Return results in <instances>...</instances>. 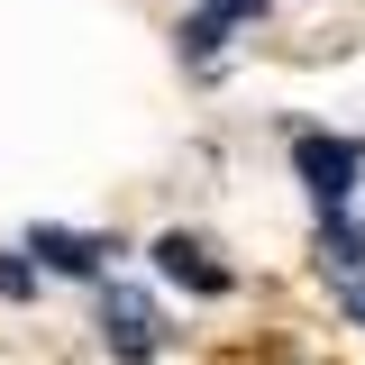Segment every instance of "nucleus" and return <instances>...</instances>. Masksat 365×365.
<instances>
[{
    "label": "nucleus",
    "mask_w": 365,
    "mask_h": 365,
    "mask_svg": "<svg viewBox=\"0 0 365 365\" xmlns=\"http://www.w3.org/2000/svg\"><path fill=\"white\" fill-rule=\"evenodd\" d=\"M319 265L329 274H365V228L347 210H319Z\"/></svg>",
    "instance_id": "39448f33"
},
{
    "label": "nucleus",
    "mask_w": 365,
    "mask_h": 365,
    "mask_svg": "<svg viewBox=\"0 0 365 365\" xmlns=\"http://www.w3.org/2000/svg\"><path fill=\"white\" fill-rule=\"evenodd\" d=\"M28 292H37V274L19 265V256H0V302H28Z\"/></svg>",
    "instance_id": "0eeeda50"
},
{
    "label": "nucleus",
    "mask_w": 365,
    "mask_h": 365,
    "mask_svg": "<svg viewBox=\"0 0 365 365\" xmlns=\"http://www.w3.org/2000/svg\"><path fill=\"white\" fill-rule=\"evenodd\" d=\"M101 338H110V356H119V365H155V347H165L155 302L128 292V283H110V292H101Z\"/></svg>",
    "instance_id": "f03ea898"
},
{
    "label": "nucleus",
    "mask_w": 365,
    "mask_h": 365,
    "mask_svg": "<svg viewBox=\"0 0 365 365\" xmlns=\"http://www.w3.org/2000/svg\"><path fill=\"white\" fill-rule=\"evenodd\" d=\"M28 256H46L55 274H101L119 247H110V237H91V228H55V220H37V228H28Z\"/></svg>",
    "instance_id": "20e7f679"
},
{
    "label": "nucleus",
    "mask_w": 365,
    "mask_h": 365,
    "mask_svg": "<svg viewBox=\"0 0 365 365\" xmlns=\"http://www.w3.org/2000/svg\"><path fill=\"white\" fill-rule=\"evenodd\" d=\"M155 274L182 283V292H228V265L192 237V228H165V237H155Z\"/></svg>",
    "instance_id": "7ed1b4c3"
},
{
    "label": "nucleus",
    "mask_w": 365,
    "mask_h": 365,
    "mask_svg": "<svg viewBox=\"0 0 365 365\" xmlns=\"http://www.w3.org/2000/svg\"><path fill=\"white\" fill-rule=\"evenodd\" d=\"M292 174L311 182V201L319 210H347V192H356V174H365V146L356 137H292Z\"/></svg>",
    "instance_id": "f257e3e1"
},
{
    "label": "nucleus",
    "mask_w": 365,
    "mask_h": 365,
    "mask_svg": "<svg viewBox=\"0 0 365 365\" xmlns=\"http://www.w3.org/2000/svg\"><path fill=\"white\" fill-rule=\"evenodd\" d=\"M228 28H237L228 9H201V19H182V55H192V64H210V55L228 46Z\"/></svg>",
    "instance_id": "423d86ee"
},
{
    "label": "nucleus",
    "mask_w": 365,
    "mask_h": 365,
    "mask_svg": "<svg viewBox=\"0 0 365 365\" xmlns=\"http://www.w3.org/2000/svg\"><path fill=\"white\" fill-rule=\"evenodd\" d=\"M347 311H356V319H365V283H356V292H347Z\"/></svg>",
    "instance_id": "6e6552de"
}]
</instances>
